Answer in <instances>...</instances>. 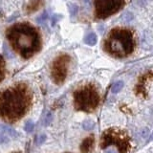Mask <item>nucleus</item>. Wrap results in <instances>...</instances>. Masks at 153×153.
<instances>
[{
    "instance_id": "obj_14",
    "label": "nucleus",
    "mask_w": 153,
    "mask_h": 153,
    "mask_svg": "<svg viewBox=\"0 0 153 153\" xmlns=\"http://www.w3.org/2000/svg\"><path fill=\"white\" fill-rule=\"evenodd\" d=\"M94 126H95V123L93 121H91V120H87V121L83 122L82 123V127L85 130H91Z\"/></svg>"
},
{
    "instance_id": "obj_5",
    "label": "nucleus",
    "mask_w": 153,
    "mask_h": 153,
    "mask_svg": "<svg viewBox=\"0 0 153 153\" xmlns=\"http://www.w3.org/2000/svg\"><path fill=\"white\" fill-rule=\"evenodd\" d=\"M111 146H116L119 153H127L130 149V138L126 131L118 128H109L102 133L100 147L105 149Z\"/></svg>"
},
{
    "instance_id": "obj_7",
    "label": "nucleus",
    "mask_w": 153,
    "mask_h": 153,
    "mask_svg": "<svg viewBox=\"0 0 153 153\" xmlns=\"http://www.w3.org/2000/svg\"><path fill=\"white\" fill-rule=\"evenodd\" d=\"M70 56L68 55H60L54 60L52 64L51 75L54 82L56 84H61L64 82L67 76L70 64Z\"/></svg>"
},
{
    "instance_id": "obj_16",
    "label": "nucleus",
    "mask_w": 153,
    "mask_h": 153,
    "mask_svg": "<svg viewBox=\"0 0 153 153\" xmlns=\"http://www.w3.org/2000/svg\"><path fill=\"white\" fill-rule=\"evenodd\" d=\"M52 113L51 112H49V113H47L46 115H45V117H44V120H43V126H49V123H51V121H52Z\"/></svg>"
},
{
    "instance_id": "obj_10",
    "label": "nucleus",
    "mask_w": 153,
    "mask_h": 153,
    "mask_svg": "<svg viewBox=\"0 0 153 153\" xmlns=\"http://www.w3.org/2000/svg\"><path fill=\"white\" fill-rule=\"evenodd\" d=\"M43 4V0H32L30 2V4L28 5V12H35L36 10H38L41 5Z\"/></svg>"
},
{
    "instance_id": "obj_24",
    "label": "nucleus",
    "mask_w": 153,
    "mask_h": 153,
    "mask_svg": "<svg viewBox=\"0 0 153 153\" xmlns=\"http://www.w3.org/2000/svg\"><path fill=\"white\" fill-rule=\"evenodd\" d=\"M84 2H85L86 4H88V3H90V0H84Z\"/></svg>"
},
{
    "instance_id": "obj_17",
    "label": "nucleus",
    "mask_w": 153,
    "mask_h": 153,
    "mask_svg": "<svg viewBox=\"0 0 153 153\" xmlns=\"http://www.w3.org/2000/svg\"><path fill=\"white\" fill-rule=\"evenodd\" d=\"M9 140H10V137L7 135V134L0 131V145H1V143H7Z\"/></svg>"
},
{
    "instance_id": "obj_4",
    "label": "nucleus",
    "mask_w": 153,
    "mask_h": 153,
    "mask_svg": "<svg viewBox=\"0 0 153 153\" xmlns=\"http://www.w3.org/2000/svg\"><path fill=\"white\" fill-rule=\"evenodd\" d=\"M100 95L93 84H86L74 92V104L76 110L91 112L97 108Z\"/></svg>"
},
{
    "instance_id": "obj_23",
    "label": "nucleus",
    "mask_w": 153,
    "mask_h": 153,
    "mask_svg": "<svg viewBox=\"0 0 153 153\" xmlns=\"http://www.w3.org/2000/svg\"><path fill=\"white\" fill-rule=\"evenodd\" d=\"M104 153H117V151L114 149V148H105Z\"/></svg>"
},
{
    "instance_id": "obj_11",
    "label": "nucleus",
    "mask_w": 153,
    "mask_h": 153,
    "mask_svg": "<svg viewBox=\"0 0 153 153\" xmlns=\"http://www.w3.org/2000/svg\"><path fill=\"white\" fill-rule=\"evenodd\" d=\"M97 41H98V38H97V36H96L95 33H88V35L86 36L84 38V42L87 45H90V46H94L96 43H97Z\"/></svg>"
},
{
    "instance_id": "obj_22",
    "label": "nucleus",
    "mask_w": 153,
    "mask_h": 153,
    "mask_svg": "<svg viewBox=\"0 0 153 153\" xmlns=\"http://www.w3.org/2000/svg\"><path fill=\"white\" fill-rule=\"evenodd\" d=\"M59 17H60V16H59V14H56V16H53V18H52V25L53 26L55 25L56 21H59Z\"/></svg>"
},
{
    "instance_id": "obj_19",
    "label": "nucleus",
    "mask_w": 153,
    "mask_h": 153,
    "mask_svg": "<svg viewBox=\"0 0 153 153\" xmlns=\"http://www.w3.org/2000/svg\"><path fill=\"white\" fill-rule=\"evenodd\" d=\"M122 18L123 19L124 21H131L133 19V14L131 13H126L122 16Z\"/></svg>"
},
{
    "instance_id": "obj_13",
    "label": "nucleus",
    "mask_w": 153,
    "mask_h": 153,
    "mask_svg": "<svg viewBox=\"0 0 153 153\" xmlns=\"http://www.w3.org/2000/svg\"><path fill=\"white\" fill-rule=\"evenodd\" d=\"M123 85H124V83H123V80H118V81H116V82H115V83L112 85V87H111V92H112L113 94H117V93H119L120 91H121V90L123 89Z\"/></svg>"
},
{
    "instance_id": "obj_12",
    "label": "nucleus",
    "mask_w": 153,
    "mask_h": 153,
    "mask_svg": "<svg viewBox=\"0 0 153 153\" xmlns=\"http://www.w3.org/2000/svg\"><path fill=\"white\" fill-rule=\"evenodd\" d=\"M5 75H6V64L3 56L0 55V82L4 79Z\"/></svg>"
},
{
    "instance_id": "obj_9",
    "label": "nucleus",
    "mask_w": 153,
    "mask_h": 153,
    "mask_svg": "<svg viewBox=\"0 0 153 153\" xmlns=\"http://www.w3.org/2000/svg\"><path fill=\"white\" fill-rule=\"evenodd\" d=\"M0 131L4 132L5 134H7V135L10 137V138H17L18 137V133L14 130V129L11 128L8 126H5V124H0Z\"/></svg>"
},
{
    "instance_id": "obj_20",
    "label": "nucleus",
    "mask_w": 153,
    "mask_h": 153,
    "mask_svg": "<svg viewBox=\"0 0 153 153\" xmlns=\"http://www.w3.org/2000/svg\"><path fill=\"white\" fill-rule=\"evenodd\" d=\"M46 141V135L45 134H41V135L38 136L37 138V143L38 145H42L43 143Z\"/></svg>"
},
{
    "instance_id": "obj_2",
    "label": "nucleus",
    "mask_w": 153,
    "mask_h": 153,
    "mask_svg": "<svg viewBox=\"0 0 153 153\" xmlns=\"http://www.w3.org/2000/svg\"><path fill=\"white\" fill-rule=\"evenodd\" d=\"M7 38L13 49L24 59H29L40 50V35L29 23H16L7 31Z\"/></svg>"
},
{
    "instance_id": "obj_21",
    "label": "nucleus",
    "mask_w": 153,
    "mask_h": 153,
    "mask_svg": "<svg viewBox=\"0 0 153 153\" xmlns=\"http://www.w3.org/2000/svg\"><path fill=\"white\" fill-rule=\"evenodd\" d=\"M46 18H47V13L45 12V13H43L41 16L37 18V22L38 23H41V22H43V21H45L46 20Z\"/></svg>"
},
{
    "instance_id": "obj_15",
    "label": "nucleus",
    "mask_w": 153,
    "mask_h": 153,
    "mask_svg": "<svg viewBox=\"0 0 153 153\" xmlns=\"http://www.w3.org/2000/svg\"><path fill=\"white\" fill-rule=\"evenodd\" d=\"M33 128H35V123H33V121L29 120L28 122H26L25 126H24V129H25L27 132H32L33 130Z\"/></svg>"
},
{
    "instance_id": "obj_6",
    "label": "nucleus",
    "mask_w": 153,
    "mask_h": 153,
    "mask_svg": "<svg viewBox=\"0 0 153 153\" xmlns=\"http://www.w3.org/2000/svg\"><path fill=\"white\" fill-rule=\"evenodd\" d=\"M126 0H95L96 17L104 19L121 10Z\"/></svg>"
},
{
    "instance_id": "obj_1",
    "label": "nucleus",
    "mask_w": 153,
    "mask_h": 153,
    "mask_svg": "<svg viewBox=\"0 0 153 153\" xmlns=\"http://www.w3.org/2000/svg\"><path fill=\"white\" fill-rule=\"evenodd\" d=\"M32 95L24 83H17L0 93V117L5 121L16 122L29 110Z\"/></svg>"
},
{
    "instance_id": "obj_3",
    "label": "nucleus",
    "mask_w": 153,
    "mask_h": 153,
    "mask_svg": "<svg viewBox=\"0 0 153 153\" xmlns=\"http://www.w3.org/2000/svg\"><path fill=\"white\" fill-rule=\"evenodd\" d=\"M104 50L115 57L129 56L134 51L133 33L124 28L113 29L104 41Z\"/></svg>"
},
{
    "instance_id": "obj_18",
    "label": "nucleus",
    "mask_w": 153,
    "mask_h": 153,
    "mask_svg": "<svg viewBox=\"0 0 153 153\" xmlns=\"http://www.w3.org/2000/svg\"><path fill=\"white\" fill-rule=\"evenodd\" d=\"M69 11L71 13V16H76V12H78V6L76 4H69Z\"/></svg>"
},
{
    "instance_id": "obj_8",
    "label": "nucleus",
    "mask_w": 153,
    "mask_h": 153,
    "mask_svg": "<svg viewBox=\"0 0 153 153\" xmlns=\"http://www.w3.org/2000/svg\"><path fill=\"white\" fill-rule=\"evenodd\" d=\"M94 142H95V139H94L93 135H91V136L87 137L86 139H84L83 142L81 143V145H80L81 152H82V153H89L93 148Z\"/></svg>"
}]
</instances>
